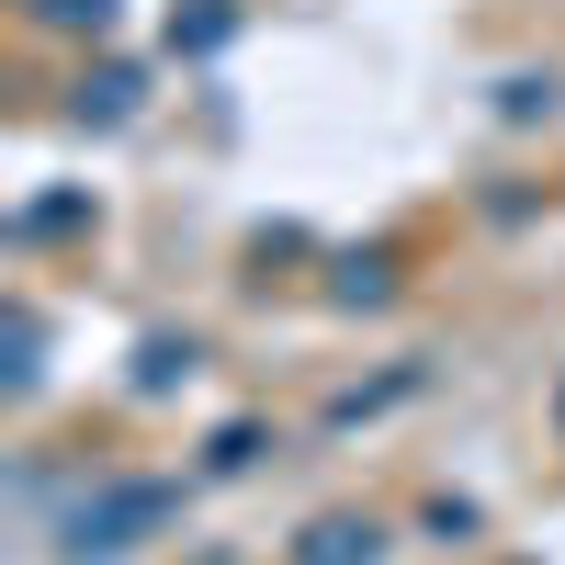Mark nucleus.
Listing matches in <instances>:
<instances>
[{
  "instance_id": "obj_2",
  "label": "nucleus",
  "mask_w": 565,
  "mask_h": 565,
  "mask_svg": "<svg viewBox=\"0 0 565 565\" xmlns=\"http://www.w3.org/2000/svg\"><path fill=\"white\" fill-rule=\"evenodd\" d=\"M351 554H373V532H351V521H328V532H317V565H351Z\"/></svg>"
},
{
  "instance_id": "obj_1",
  "label": "nucleus",
  "mask_w": 565,
  "mask_h": 565,
  "mask_svg": "<svg viewBox=\"0 0 565 565\" xmlns=\"http://www.w3.org/2000/svg\"><path fill=\"white\" fill-rule=\"evenodd\" d=\"M159 509H170V487H103V498H79L68 554H125L136 532H159Z\"/></svg>"
},
{
  "instance_id": "obj_3",
  "label": "nucleus",
  "mask_w": 565,
  "mask_h": 565,
  "mask_svg": "<svg viewBox=\"0 0 565 565\" xmlns=\"http://www.w3.org/2000/svg\"><path fill=\"white\" fill-rule=\"evenodd\" d=\"M554 418H565V385H554Z\"/></svg>"
}]
</instances>
